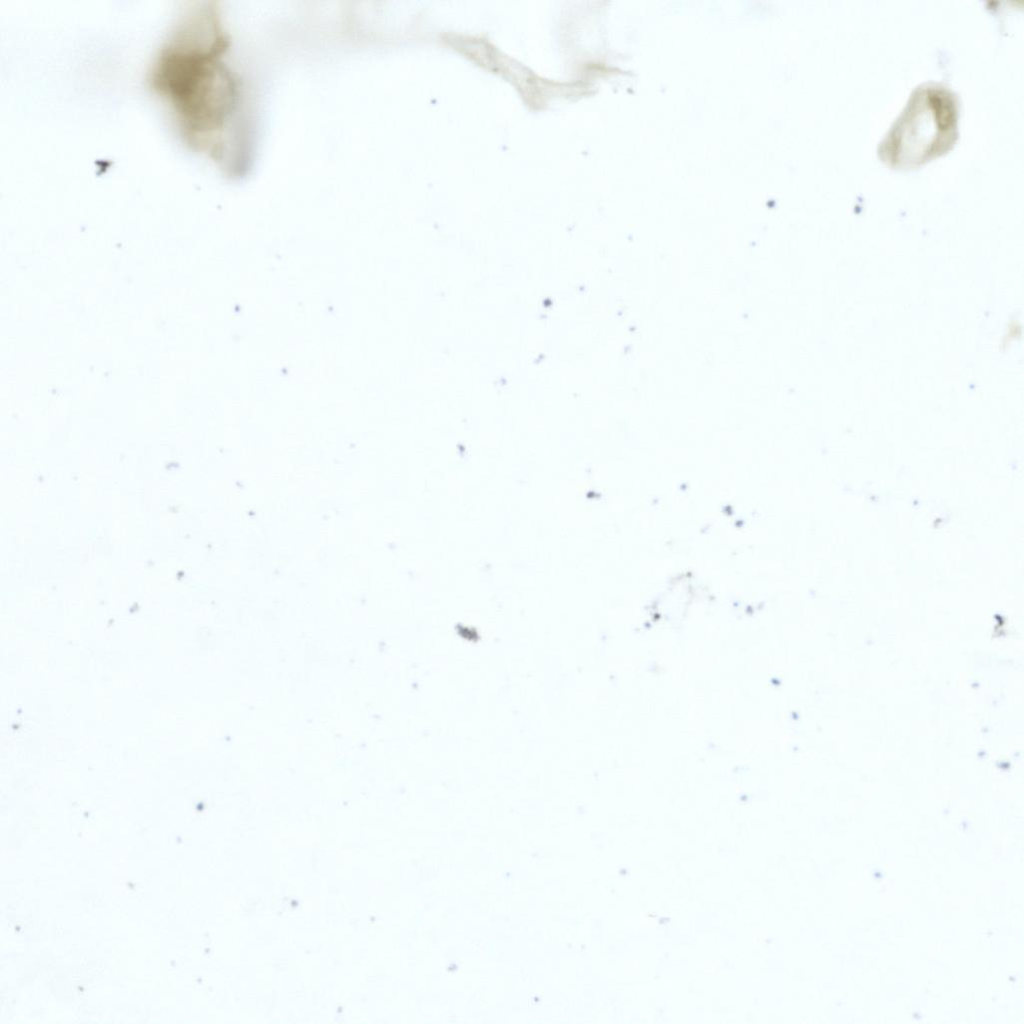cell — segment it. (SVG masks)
Wrapping results in <instances>:
<instances>
[{
  "label": "cell",
  "mask_w": 1024,
  "mask_h": 1024,
  "mask_svg": "<svg viewBox=\"0 0 1024 1024\" xmlns=\"http://www.w3.org/2000/svg\"><path fill=\"white\" fill-rule=\"evenodd\" d=\"M226 45L214 11L198 10L177 26L150 76L187 143L213 154L221 151L238 102L237 84L222 61Z\"/></svg>",
  "instance_id": "1"
},
{
  "label": "cell",
  "mask_w": 1024,
  "mask_h": 1024,
  "mask_svg": "<svg viewBox=\"0 0 1024 1024\" xmlns=\"http://www.w3.org/2000/svg\"><path fill=\"white\" fill-rule=\"evenodd\" d=\"M921 104L917 102L910 105V109L899 120L896 128L889 135L888 144L896 149L891 152L894 156L911 138L912 140L897 155L894 161L903 162L912 143L907 162L920 161L938 150H943L952 141L956 128V105L952 94L943 88H929L921 90Z\"/></svg>",
  "instance_id": "2"
}]
</instances>
